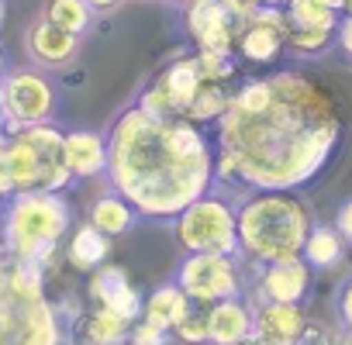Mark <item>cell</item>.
I'll list each match as a JSON object with an SVG mask.
<instances>
[{
    "label": "cell",
    "mask_w": 352,
    "mask_h": 345,
    "mask_svg": "<svg viewBox=\"0 0 352 345\" xmlns=\"http://www.w3.org/2000/svg\"><path fill=\"white\" fill-rule=\"evenodd\" d=\"M345 135L335 90L307 69H276L235 87L214 124V183L300 190L321 177Z\"/></svg>",
    "instance_id": "cell-1"
},
{
    "label": "cell",
    "mask_w": 352,
    "mask_h": 345,
    "mask_svg": "<svg viewBox=\"0 0 352 345\" xmlns=\"http://www.w3.org/2000/svg\"><path fill=\"white\" fill-rule=\"evenodd\" d=\"M107 177L138 218L173 221L214 187V142L187 118H155L131 104L107 135Z\"/></svg>",
    "instance_id": "cell-2"
},
{
    "label": "cell",
    "mask_w": 352,
    "mask_h": 345,
    "mask_svg": "<svg viewBox=\"0 0 352 345\" xmlns=\"http://www.w3.org/2000/svg\"><path fill=\"white\" fill-rule=\"evenodd\" d=\"M239 221V256L252 266H270L297 259L304 252L314 218L297 190H256L235 211Z\"/></svg>",
    "instance_id": "cell-3"
},
{
    "label": "cell",
    "mask_w": 352,
    "mask_h": 345,
    "mask_svg": "<svg viewBox=\"0 0 352 345\" xmlns=\"http://www.w3.org/2000/svg\"><path fill=\"white\" fill-rule=\"evenodd\" d=\"M0 345H63L59 307L45 297V269L0 252Z\"/></svg>",
    "instance_id": "cell-4"
},
{
    "label": "cell",
    "mask_w": 352,
    "mask_h": 345,
    "mask_svg": "<svg viewBox=\"0 0 352 345\" xmlns=\"http://www.w3.org/2000/svg\"><path fill=\"white\" fill-rule=\"evenodd\" d=\"M0 228H4V252L11 259L45 269L59 252V242L73 228V211L63 194L25 190L4 201Z\"/></svg>",
    "instance_id": "cell-5"
},
{
    "label": "cell",
    "mask_w": 352,
    "mask_h": 345,
    "mask_svg": "<svg viewBox=\"0 0 352 345\" xmlns=\"http://www.w3.org/2000/svg\"><path fill=\"white\" fill-rule=\"evenodd\" d=\"M235 204L218 194H204L194 204H187L173 218V235L184 252H221L239 256V221Z\"/></svg>",
    "instance_id": "cell-6"
},
{
    "label": "cell",
    "mask_w": 352,
    "mask_h": 345,
    "mask_svg": "<svg viewBox=\"0 0 352 345\" xmlns=\"http://www.w3.org/2000/svg\"><path fill=\"white\" fill-rule=\"evenodd\" d=\"M173 283L194 300V307H211L218 300L242 297V290H245L239 259L221 256V252H187Z\"/></svg>",
    "instance_id": "cell-7"
},
{
    "label": "cell",
    "mask_w": 352,
    "mask_h": 345,
    "mask_svg": "<svg viewBox=\"0 0 352 345\" xmlns=\"http://www.w3.org/2000/svg\"><path fill=\"white\" fill-rule=\"evenodd\" d=\"M0 107H4V135L42 124L56 114V87L38 69H14L0 80Z\"/></svg>",
    "instance_id": "cell-8"
},
{
    "label": "cell",
    "mask_w": 352,
    "mask_h": 345,
    "mask_svg": "<svg viewBox=\"0 0 352 345\" xmlns=\"http://www.w3.org/2000/svg\"><path fill=\"white\" fill-rule=\"evenodd\" d=\"M201 87H204V76L197 69V56H180L138 97V107H145L155 118H184Z\"/></svg>",
    "instance_id": "cell-9"
},
{
    "label": "cell",
    "mask_w": 352,
    "mask_h": 345,
    "mask_svg": "<svg viewBox=\"0 0 352 345\" xmlns=\"http://www.w3.org/2000/svg\"><path fill=\"white\" fill-rule=\"evenodd\" d=\"M287 14L283 8H259L252 18L239 25L235 35V59L249 66H273L287 52Z\"/></svg>",
    "instance_id": "cell-10"
},
{
    "label": "cell",
    "mask_w": 352,
    "mask_h": 345,
    "mask_svg": "<svg viewBox=\"0 0 352 345\" xmlns=\"http://www.w3.org/2000/svg\"><path fill=\"white\" fill-rule=\"evenodd\" d=\"M239 18L221 4V0H190L184 4V28L197 52H235Z\"/></svg>",
    "instance_id": "cell-11"
},
{
    "label": "cell",
    "mask_w": 352,
    "mask_h": 345,
    "mask_svg": "<svg viewBox=\"0 0 352 345\" xmlns=\"http://www.w3.org/2000/svg\"><path fill=\"white\" fill-rule=\"evenodd\" d=\"M311 280H314V269L297 256V259L256 266L252 293H256V304H263V300H273V304H304L307 293H311Z\"/></svg>",
    "instance_id": "cell-12"
},
{
    "label": "cell",
    "mask_w": 352,
    "mask_h": 345,
    "mask_svg": "<svg viewBox=\"0 0 352 345\" xmlns=\"http://www.w3.org/2000/svg\"><path fill=\"white\" fill-rule=\"evenodd\" d=\"M18 131H25V138H28L32 148H35V159H38V190H45V194H63V190L73 183V172H69L66 152H63L66 131H59L52 121L28 124V128H18Z\"/></svg>",
    "instance_id": "cell-13"
},
{
    "label": "cell",
    "mask_w": 352,
    "mask_h": 345,
    "mask_svg": "<svg viewBox=\"0 0 352 345\" xmlns=\"http://www.w3.org/2000/svg\"><path fill=\"white\" fill-rule=\"evenodd\" d=\"M90 297L97 307H107L111 314L124 318L128 324L142 318V307H145V297L142 290L128 280V273L121 266H111L104 263L100 269H94V280H90Z\"/></svg>",
    "instance_id": "cell-14"
},
{
    "label": "cell",
    "mask_w": 352,
    "mask_h": 345,
    "mask_svg": "<svg viewBox=\"0 0 352 345\" xmlns=\"http://www.w3.org/2000/svg\"><path fill=\"white\" fill-rule=\"evenodd\" d=\"M307 324L311 321L300 304H273V300L252 304V331L270 345H297Z\"/></svg>",
    "instance_id": "cell-15"
},
{
    "label": "cell",
    "mask_w": 352,
    "mask_h": 345,
    "mask_svg": "<svg viewBox=\"0 0 352 345\" xmlns=\"http://www.w3.org/2000/svg\"><path fill=\"white\" fill-rule=\"evenodd\" d=\"M25 49L28 56L38 63V66H49V69H63L69 66L76 56H80V35H69L63 28H56L52 21L38 18L28 35H25Z\"/></svg>",
    "instance_id": "cell-16"
},
{
    "label": "cell",
    "mask_w": 352,
    "mask_h": 345,
    "mask_svg": "<svg viewBox=\"0 0 352 345\" xmlns=\"http://www.w3.org/2000/svg\"><path fill=\"white\" fill-rule=\"evenodd\" d=\"M63 152L73 180H94L107 172V138L100 131H83V128L66 131Z\"/></svg>",
    "instance_id": "cell-17"
},
{
    "label": "cell",
    "mask_w": 352,
    "mask_h": 345,
    "mask_svg": "<svg viewBox=\"0 0 352 345\" xmlns=\"http://www.w3.org/2000/svg\"><path fill=\"white\" fill-rule=\"evenodd\" d=\"M204 318H208V345H235L252 335V304H245L242 297H228L204 307Z\"/></svg>",
    "instance_id": "cell-18"
},
{
    "label": "cell",
    "mask_w": 352,
    "mask_h": 345,
    "mask_svg": "<svg viewBox=\"0 0 352 345\" xmlns=\"http://www.w3.org/2000/svg\"><path fill=\"white\" fill-rule=\"evenodd\" d=\"M76 328V345H128V331L131 324L118 314H111L107 307H94L90 314H80L73 321Z\"/></svg>",
    "instance_id": "cell-19"
},
{
    "label": "cell",
    "mask_w": 352,
    "mask_h": 345,
    "mask_svg": "<svg viewBox=\"0 0 352 345\" xmlns=\"http://www.w3.org/2000/svg\"><path fill=\"white\" fill-rule=\"evenodd\" d=\"M190 311H194V300H190L180 287H176V283H162V287H155V290L145 297L142 318L152 321V324H159V328H166V331H173Z\"/></svg>",
    "instance_id": "cell-20"
},
{
    "label": "cell",
    "mask_w": 352,
    "mask_h": 345,
    "mask_svg": "<svg viewBox=\"0 0 352 345\" xmlns=\"http://www.w3.org/2000/svg\"><path fill=\"white\" fill-rule=\"evenodd\" d=\"M97 232H104L107 238H118V235H128L138 221L135 208L121 197V194H100L94 204H90V218H87Z\"/></svg>",
    "instance_id": "cell-21"
},
{
    "label": "cell",
    "mask_w": 352,
    "mask_h": 345,
    "mask_svg": "<svg viewBox=\"0 0 352 345\" xmlns=\"http://www.w3.org/2000/svg\"><path fill=\"white\" fill-rule=\"evenodd\" d=\"M66 259H69L76 269L94 273V269H100V266L111 259V238H107L104 232H97V228L87 221V225H80V228L69 235Z\"/></svg>",
    "instance_id": "cell-22"
},
{
    "label": "cell",
    "mask_w": 352,
    "mask_h": 345,
    "mask_svg": "<svg viewBox=\"0 0 352 345\" xmlns=\"http://www.w3.org/2000/svg\"><path fill=\"white\" fill-rule=\"evenodd\" d=\"M4 145H8V169H11V187H14V194L38 190V159H35V148H32V142L25 138V131L4 135Z\"/></svg>",
    "instance_id": "cell-23"
},
{
    "label": "cell",
    "mask_w": 352,
    "mask_h": 345,
    "mask_svg": "<svg viewBox=\"0 0 352 345\" xmlns=\"http://www.w3.org/2000/svg\"><path fill=\"white\" fill-rule=\"evenodd\" d=\"M300 259L311 269H335L345 259V238L335 232V225H314L307 232V242H304Z\"/></svg>",
    "instance_id": "cell-24"
},
{
    "label": "cell",
    "mask_w": 352,
    "mask_h": 345,
    "mask_svg": "<svg viewBox=\"0 0 352 345\" xmlns=\"http://www.w3.org/2000/svg\"><path fill=\"white\" fill-rule=\"evenodd\" d=\"M232 93H235V87L232 83H204L201 90H197V97L190 100V107H187V121H194V124H218L221 121V114L228 111V104H232Z\"/></svg>",
    "instance_id": "cell-25"
},
{
    "label": "cell",
    "mask_w": 352,
    "mask_h": 345,
    "mask_svg": "<svg viewBox=\"0 0 352 345\" xmlns=\"http://www.w3.org/2000/svg\"><path fill=\"white\" fill-rule=\"evenodd\" d=\"M283 14L290 28H324V32H335L342 18L335 8L321 4V0H287Z\"/></svg>",
    "instance_id": "cell-26"
},
{
    "label": "cell",
    "mask_w": 352,
    "mask_h": 345,
    "mask_svg": "<svg viewBox=\"0 0 352 345\" xmlns=\"http://www.w3.org/2000/svg\"><path fill=\"white\" fill-rule=\"evenodd\" d=\"M42 18L52 21L56 28L69 32V35H87L90 25H94V8L87 0H49Z\"/></svg>",
    "instance_id": "cell-27"
},
{
    "label": "cell",
    "mask_w": 352,
    "mask_h": 345,
    "mask_svg": "<svg viewBox=\"0 0 352 345\" xmlns=\"http://www.w3.org/2000/svg\"><path fill=\"white\" fill-rule=\"evenodd\" d=\"M335 45V32L324 28H290L287 32V52H294L297 59H318Z\"/></svg>",
    "instance_id": "cell-28"
},
{
    "label": "cell",
    "mask_w": 352,
    "mask_h": 345,
    "mask_svg": "<svg viewBox=\"0 0 352 345\" xmlns=\"http://www.w3.org/2000/svg\"><path fill=\"white\" fill-rule=\"evenodd\" d=\"M194 56H197V69L204 83H235L239 76L235 52H194Z\"/></svg>",
    "instance_id": "cell-29"
},
{
    "label": "cell",
    "mask_w": 352,
    "mask_h": 345,
    "mask_svg": "<svg viewBox=\"0 0 352 345\" xmlns=\"http://www.w3.org/2000/svg\"><path fill=\"white\" fill-rule=\"evenodd\" d=\"M173 338L180 345H208V318H204V307H194L180 324L173 328Z\"/></svg>",
    "instance_id": "cell-30"
},
{
    "label": "cell",
    "mask_w": 352,
    "mask_h": 345,
    "mask_svg": "<svg viewBox=\"0 0 352 345\" xmlns=\"http://www.w3.org/2000/svg\"><path fill=\"white\" fill-rule=\"evenodd\" d=\"M128 345H173V331L138 318L131 321V331H128Z\"/></svg>",
    "instance_id": "cell-31"
},
{
    "label": "cell",
    "mask_w": 352,
    "mask_h": 345,
    "mask_svg": "<svg viewBox=\"0 0 352 345\" xmlns=\"http://www.w3.org/2000/svg\"><path fill=\"white\" fill-rule=\"evenodd\" d=\"M297 345H345V331H331L324 324H307Z\"/></svg>",
    "instance_id": "cell-32"
},
{
    "label": "cell",
    "mask_w": 352,
    "mask_h": 345,
    "mask_svg": "<svg viewBox=\"0 0 352 345\" xmlns=\"http://www.w3.org/2000/svg\"><path fill=\"white\" fill-rule=\"evenodd\" d=\"M335 314H338L342 331L352 335V280L342 283V290H338V297H335Z\"/></svg>",
    "instance_id": "cell-33"
},
{
    "label": "cell",
    "mask_w": 352,
    "mask_h": 345,
    "mask_svg": "<svg viewBox=\"0 0 352 345\" xmlns=\"http://www.w3.org/2000/svg\"><path fill=\"white\" fill-rule=\"evenodd\" d=\"M335 232L345 238V245H352V197L335 211Z\"/></svg>",
    "instance_id": "cell-34"
},
{
    "label": "cell",
    "mask_w": 352,
    "mask_h": 345,
    "mask_svg": "<svg viewBox=\"0 0 352 345\" xmlns=\"http://www.w3.org/2000/svg\"><path fill=\"white\" fill-rule=\"evenodd\" d=\"M335 45L352 59V14H342L338 18V28H335Z\"/></svg>",
    "instance_id": "cell-35"
},
{
    "label": "cell",
    "mask_w": 352,
    "mask_h": 345,
    "mask_svg": "<svg viewBox=\"0 0 352 345\" xmlns=\"http://www.w3.org/2000/svg\"><path fill=\"white\" fill-rule=\"evenodd\" d=\"M221 4H225L239 21H245V18H252V14L263 8V0H221Z\"/></svg>",
    "instance_id": "cell-36"
},
{
    "label": "cell",
    "mask_w": 352,
    "mask_h": 345,
    "mask_svg": "<svg viewBox=\"0 0 352 345\" xmlns=\"http://www.w3.org/2000/svg\"><path fill=\"white\" fill-rule=\"evenodd\" d=\"M0 194L11 197L14 187H11V169H8V145H4V135H0Z\"/></svg>",
    "instance_id": "cell-37"
},
{
    "label": "cell",
    "mask_w": 352,
    "mask_h": 345,
    "mask_svg": "<svg viewBox=\"0 0 352 345\" xmlns=\"http://www.w3.org/2000/svg\"><path fill=\"white\" fill-rule=\"evenodd\" d=\"M87 4H90L94 14H97V11H114V8H121V0H87Z\"/></svg>",
    "instance_id": "cell-38"
},
{
    "label": "cell",
    "mask_w": 352,
    "mask_h": 345,
    "mask_svg": "<svg viewBox=\"0 0 352 345\" xmlns=\"http://www.w3.org/2000/svg\"><path fill=\"white\" fill-rule=\"evenodd\" d=\"M235 345H270V342H263V338H259V335L252 331L249 338H242V342H235Z\"/></svg>",
    "instance_id": "cell-39"
},
{
    "label": "cell",
    "mask_w": 352,
    "mask_h": 345,
    "mask_svg": "<svg viewBox=\"0 0 352 345\" xmlns=\"http://www.w3.org/2000/svg\"><path fill=\"white\" fill-rule=\"evenodd\" d=\"M321 4H328V8H335V11H338V14H342V11H345V0H321Z\"/></svg>",
    "instance_id": "cell-40"
},
{
    "label": "cell",
    "mask_w": 352,
    "mask_h": 345,
    "mask_svg": "<svg viewBox=\"0 0 352 345\" xmlns=\"http://www.w3.org/2000/svg\"><path fill=\"white\" fill-rule=\"evenodd\" d=\"M4 21H8V0H0V28H4Z\"/></svg>",
    "instance_id": "cell-41"
},
{
    "label": "cell",
    "mask_w": 352,
    "mask_h": 345,
    "mask_svg": "<svg viewBox=\"0 0 352 345\" xmlns=\"http://www.w3.org/2000/svg\"><path fill=\"white\" fill-rule=\"evenodd\" d=\"M287 0H263V8H283Z\"/></svg>",
    "instance_id": "cell-42"
},
{
    "label": "cell",
    "mask_w": 352,
    "mask_h": 345,
    "mask_svg": "<svg viewBox=\"0 0 352 345\" xmlns=\"http://www.w3.org/2000/svg\"><path fill=\"white\" fill-rule=\"evenodd\" d=\"M4 73H8V63H4V49H0V80H4Z\"/></svg>",
    "instance_id": "cell-43"
},
{
    "label": "cell",
    "mask_w": 352,
    "mask_h": 345,
    "mask_svg": "<svg viewBox=\"0 0 352 345\" xmlns=\"http://www.w3.org/2000/svg\"><path fill=\"white\" fill-rule=\"evenodd\" d=\"M166 4H180L184 8V4H190V0H166Z\"/></svg>",
    "instance_id": "cell-44"
},
{
    "label": "cell",
    "mask_w": 352,
    "mask_h": 345,
    "mask_svg": "<svg viewBox=\"0 0 352 345\" xmlns=\"http://www.w3.org/2000/svg\"><path fill=\"white\" fill-rule=\"evenodd\" d=\"M0 135H4V107H0Z\"/></svg>",
    "instance_id": "cell-45"
},
{
    "label": "cell",
    "mask_w": 352,
    "mask_h": 345,
    "mask_svg": "<svg viewBox=\"0 0 352 345\" xmlns=\"http://www.w3.org/2000/svg\"><path fill=\"white\" fill-rule=\"evenodd\" d=\"M0 252H4V228H0Z\"/></svg>",
    "instance_id": "cell-46"
},
{
    "label": "cell",
    "mask_w": 352,
    "mask_h": 345,
    "mask_svg": "<svg viewBox=\"0 0 352 345\" xmlns=\"http://www.w3.org/2000/svg\"><path fill=\"white\" fill-rule=\"evenodd\" d=\"M4 201H8V197H4V194H0V204H4Z\"/></svg>",
    "instance_id": "cell-47"
}]
</instances>
